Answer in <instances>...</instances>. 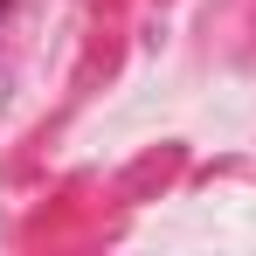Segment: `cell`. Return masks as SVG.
I'll return each instance as SVG.
<instances>
[{
	"label": "cell",
	"mask_w": 256,
	"mask_h": 256,
	"mask_svg": "<svg viewBox=\"0 0 256 256\" xmlns=\"http://www.w3.org/2000/svg\"><path fill=\"white\" fill-rule=\"evenodd\" d=\"M0 21H7V7H0Z\"/></svg>",
	"instance_id": "obj_1"
}]
</instances>
